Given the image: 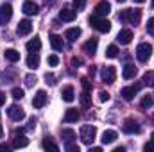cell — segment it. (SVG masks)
Here are the masks:
<instances>
[{"label":"cell","mask_w":154,"mask_h":152,"mask_svg":"<svg viewBox=\"0 0 154 152\" xmlns=\"http://www.w3.org/2000/svg\"><path fill=\"white\" fill-rule=\"evenodd\" d=\"M90 25H91L95 31L102 32V34H106V32L111 31V22L106 20V18H102V16H97V14L90 16Z\"/></svg>","instance_id":"1"},{"label":"cell","mask_w":154,"mask_h":152,"mask_svg":"<svg viewBox=\"0 0 154 152\" xmlns=\"http://www.w3.org/2000/svg\"><path fill=\"white\" fill-rule=\"evenodd\" d=\"M151 56H152V45L151 43H140L138 47H136V59L140 61V63H147L149 59H151Z\"/></svg>","instance_id":"2"},{"label":"cell","mask_w":154,"mask_h":152,"mask_svg":"<svg viewBox=\"0 0 154 152\" xmlns=\"http://www.w3.org/2000/svg\"><path fill=\"white\" fill-rule=\"evenodd\" d=\"M97 136V129L95 125H82L81 127V141L86 143V145H91L93 140Z\"/></svg>","instance_id":"3"},{"label":"cell","mask_w":154,"mask_h":152,"mask_svg":"<svg viewBox=\"0 0 154 152\" xmlns=\"http://www.w3.org/2000/svg\"><path fill=\"white\" fill-rule=\"evenodd\" d=\"M142 86H143V82H136V84H133V86H125V88H122L120 90V95H122V99L124 100H133L134 99V95L142 90Z\"/></svg>","instance_id":"4"},{"label":"cell","mask_w":154,"mask_h":152,"mask_svg":"<svg viewBox=\"0 0 154 152\" xmlns=\"http://www.w3.org/2000/svg\"><path fill=\"white\" fill-rule=\"evenodd\" d=\"M29 145V140L23 136V129H14L13 132V147L14 149H23Z\"/></svg>","instance_id":"5"},{"label":"cell","mask_w":154,"mask_h":152,"mask_svg":"<svg viewBox=\"0 0 154 152\" xmlns=\"http://www.w3.org/2000/svg\"><path fill=\"white\" fill-rule=\"evenodd\" d=\"M100 77H102V82L113 84L116 81V68L115 66H104L102 72H100Z\"/></svg>","instance_id":"6"},{"label":"cell","mask_w":154,"mask_h":152,"mask_svg":"<svg viewBox=\"0 0 154 152\" xmlns=\"http://www.w3.org/2000/svg\"><path fill=\"white\" fill-rule=\"evenodd\" d=\"M7 114H9V118H11V120H14V122H20V120H23V118H25V111H23L18 104L9 106V108H7Z\"/></svg>","instance_id":"7"},{"label":"cell","mask_w":154,"mask_h":152,"mask_svg":"<svg viewBox=\"0 0 154 152\" xmlns=\"http://www.w3.org/2000/svg\"><path fill=\"white\" fill-rule=\"evenodd\" d=\"M122 131L125 134H136V132H140V125H138V122L134 118H127L122 123Z\"/></svg>","instance_id":"8"},{"label":"cell","mask_w":154,"mask_h":152,"mask_svg":"<svg viewBox=\"0 0 154 152\" xmlns=\"http://www.w3.org/2000/svg\"><path fill=\"white\" fill-rule=\"evenodd\" d=\"M11 18H13V5L11 4L0 5V25H7Z\"/></svg>","instance_id":"9"},{"label":"cell","mask_w":154,"mask_h":152,"mask_svg":"<svg viewBox=\"0 0 154 152\" xmlns=\"http://www.w3.org/2000/svg\"><path fill=\"white\" fill-rule=\"evenodd\" d=\"M77 16V11L72 7V5H63V9L59 11V18L63 22H74Z\"/></svg>","instance_id":"10"},{"label":"cell","mask_w":154,"mask_h":152,"mask_svg":"<svg viewBox=\"0 0 154 152\" xmlns=\"http://www.w3.org/2000/svg\"><path fill=\"white\" fill-rule=\"evenodd\" d=\"M109 13H111V4H109V2L102 0V2H99V4H97V7H95V14H97V16L106 18Z\"/></svg>","instance_id":"11"},{"label":"cell","mask_w":154,"mask_h":152,"mask_svg":"<svg viewBox=\"0 0 154 152\" xmlns=\"http://www.w3.org/2000/svg\"><path fill=\"white\" fill-rule=\"evenodd\" d=\"M16 32H18V36H27V34H31V32H32V23H31V20H20V23H18V27H16Z\"/></svg>","instance_id":"12"},{"label":"cell","mask_w":154,"mask_h":152,"mask_svg":"<svg viewBox=\"0 0 154 152\" xmlns=\"http://www.w3.org/2000/svg\"><path fill=\"white\" fill-rule=\"evenodd\" d=\"M45 104H47V93H45V90H38L36 95H34V99H32V106L36 109H41Z\"/></svg>","instance_id":"13"},{"label":"cell","mask_w":154,"mask_h":152,"mask_svg":"<svg viewBox=\"0 0 154 152\" xmlns=\"http://www.w3.org/2000/svg\"><path fill=\"white\" fill-rule=\"evenodd\" d=\"M140 20H142V11L140 9H127V23L136 27L140 23Z\"/></svg>","instance_id":"14"},{"label":"cell","mask_w":154,"mask_h":152,"mask_svg":"<svg viewBox=\"0 0 154 152\" xmlns=\"http://www.w3.org/2000/svg\"><path fill=\"white\" fill-rule=\"evenodd\" d=\"M116 41H118L120 45H129V43L133 41V31H131V29H122V31L118 32V36H116Z\"/></svg>","instance_id":"15"},{"label":"cell","mask_w":154,"mask_h":152,"mask_svg":"<svg viewBox=\"0 0 154 152\" xmlns=\"http://www.w3.org/2000/svg\"><path fill=\"white\" fill-rule=\"evenodd\" d=\"M23 13H25L27 16H34V14H38L39 13L38 4L32 2V0H25V2H23Z\"/></svg>","instance_id":"16"},{"label":"cell","mask_w":154,"mask_h":152,"mask_svg":"<svg viewBox=\"0 0 154 152\" xmlns=\"http://www.w3.org/2000/svg\"><path fill=\"white\" fill-rule=\"evenodd\" d=\"M97 47H99V39H97V38H90L84 45H82V48H84V52H86L88 56H95Z\"/></svg>","instance_id":"17"},{"label":"cell","mask_w":154,"mask_h":152,"mask_svg":"<svg viewBox=\"0 0 154 152\" xmlns=\"http://www.w3.org/2000/svg\"><path fill=\"white\" fill-rule=\"evenodd\" d=\"M50 47H52V48H54L56 52L63 50V48H65V41H63V36L52 34V36H50Z\"/></svg>","instance_id":"18"},{"label":"cell","mask_w":154,"mask_h":152,"mask_svg":"<svg viewBox=\"0 0 154 152\" xmlns=\"http://www.w3.org/2000/svg\"><path fill=\"white\" fill-rule=\"evenodd\" d=\"M61 97H63V100L65 102H74L75 100V91H74V88L72 86H65L63 88V91H61Z\"/></svg>","instance_id":"19"},{"label":"cell","mask_w":154,"mask_h":152,"mask_svg":"<svg viewBox=\"0 0 154 152\" xmlns=\"http://www.w3.org/2000/svg\"><path fill=\"white\" fill-rule=\"evenodd\" d=\"M27 66H29L31 70H36L39 66V54L38 52H31V54L27 56Z\"/></svg>","instance_id":"20"},{"label":"cell","mask_w":154,"mask_h":152,"mask_svg":"<svg viewBox=\"0 0 154 152\" xmlns=\"http://www.w3.org/2000/svg\"><path fill=\"white\" fill-rule=\"evenodd\" d=\"M79 118H81V113H79L77 109H74V108L66 109V113H65V122H66V123H74Z\"/></svg>","instance_id":"21"},{"label":"cell","mask_w":154,"mask_h":152,"mask_svg":"<svg viewBox=\"0 0 154 152\" xmlns=\"http://www.w3.org/2000/svg\"><path fill=\"white\" fill-rule=\"evenodd\" d=\"M116 138H118L116 131H111V129H109V131H104V132H102V138H100V140H102V143H104V145H109V143H113V141H115Z\"/></svg>","instance_id":"22"},{"label":"cell","mask_w":154,"mask_h":152,"mask_svg":"<svg viewBox=\"0 0 154 152\" xmlns=\"http://www.w3.org/2000/svg\"><path fill=\"white\" fill-rule=\"evenodd\" d=\"M79 36H81V29H79V27H70V29H66V32H65V38L68 39L70 43H74Z\"/></svg>","instance_id":"23"},{"label":"cell","mask_w":154,"mask_h":152,"mask_svg":"<svg viewBox=\"0 0 154 152\" xmlns=\"http://www.w3.org/2000/svg\"><path fill=\"white\" fill-rule=\"evenodd\" d=\"M4 56H5V59H7L9 63H16V61H20V52L14 50V48H7V50L4 52Z\"/></svg>","instance_id":"24"},{"label":"cell","mask_w":154,"mask_h":152,"mask_svg":"<svg viewBox=\"0 0 154 152\" xmlns=\"http://www.w3.org/2000/svg\"><path fill=\"white\" fill-rule=\"evenodd\" d=\"M25 47H27V50H29V52H39V48H41V39L34 36L31 41H27V45H25Z\"/></svg>","instance_id":"25"},{"label":"cell","mask_w":154,"mask_h":152,"mask_svg":"<svg viewBox=\"0 0 154 152\" xmlns=\"http://www.w3.org/2000/svg\"><path fill=\"white\" fill-rule=\"evenodd\" d=\"M134 75H136V66L134 65H125L124 70H122V77L124 79H133Z\"/></svg>","instance_id":"26"},{"label":"cell","mask_w":154,"mask_h":152,"mask_svg":"<svg viewBox=\"0 0 154 152\" xmlns=\"http://www.w3.org/2000/svg\"><path fill=\"white\" fill-rule=\"evenodd\" d=\"M41 147H43L45 150H54V152L59 150V147H57V145H56V143H54V141H52V140L48 138V136H47V138H45V140L41 141Z\"/></svg>","instance_id":"27"},{"label":"cell","mask_w":154,"mask_h":152,"mask_svg":"<svg viewBox=\"0 0 154 152\" xmlns=\"http://www.w3.org/2000/svg\"><path fill=\"white\" fill-rule=\"evenodd\" d=\"M61 136H63V140L66 141V145L75 140V132H74L72 129H63V131H61Z\"/></svg>","instance_id":"28"},{"label":"cell","mask_w":154,"mask_h":152,"mask_svg":"<svg viewBox=\"0 0 154 152\" xmlns=\"http://www.w3.org/2000/svg\"><path fill=\"white\" fill-rule=\"evenodd\" d=\"M142 81H143V84H145V86H151V88H154V70L145 72V74H143V77H142Z\"/></svg>","instance_id":"29"},{"label":"cell","mask_w":154,"mask_h":152,"mask_svg":"<svg viewBox=\"0 0 154 152\" xmlns=\"http://www.w3.org/2000/svg\"><path fill=\"white\" fill-rule=\"evenodd\" d=\"M81 106L84 109H88L91 106V95H90V91H82V95H81Z\"/></svg>","instance_id":"30"},{"label":"cell","mask_w":154,"mask_h":152,"mask_svg":"<svg viewBox=\"0 0 154 152\" xmlns=\"http://www.w3.org/2000/svg\"><path fill=\"white\" fill-rule=\"evenodd\" d=\"M154 106V97L152 95H145L142 99V109H151Z\"/></svg>","instance_id":"31"},{"label":"cell","mask_w":154,"mask_h":152,"mask_svg":"<svg viewBox=\"0 0 154 152\" xmlns=\"http://www.w3.org/2000/svg\"><path fill=\"white\" fill-rule=\"evenodd\" d=\"M106 57H109V59L118 57V47H116V45H109V47L106 48Z\"/></svg>","instance_id":"32"},{"label":"cell","mask_w":154,"mask_h":152,"mask_svg":"<svg viewBox=\"0 0 154 152\" xmlns=\"http://www.w3.org/2000/svg\"><path fill=\"white\" fill-rule=\"evenodd\" d=\"M23 95H25V93H23L22 88H13V90H11V97H13L14 100H22Z\"/></svg>","instance_id":"33"},{"label":"cell","mask_w":154,"mask_h":152,"mask_svg":"<svg viewBox=\"0 0 154 152\" xmlns=\"http://www.w3.org/2000/svg\"><path fill=\"white\" fill-rule=\"evenodd\" d=\"M81 84H82V90L84 91H91V81L88 77H82L81 79Z\"/></svg>","instance_id":"34"},{"label":"cell","mask_w":154,"mask_h":152,"mask_svg":"<svg viewBox=\"0 0 154 152\" xmlns=\"http://www.w3.org/2000/svg\"><path fill=\"white\" fill-rule=\"evenodd\" d=\"M47 63H48L50 66H57V65H59V57H57L56 54H52V56H48V59H47Z\"/></svg>","instance_id":"35"},{"label":"cell","mask_w":154,"mask_h":152,"mask_svg":"<svg viewBox=\"0 0 154 152\" xmlns=\"http://www.w3.org/2000/svg\"><path fill=\"white\" fill-rule=\"evenodd\" d=\"M84 5H86V0H74V5H72V7H74L75 11H82Z\"/></svg>","instance_id":"36"},{"label":"cell","mask_w":154,"mask_h":152,"mask_svg":"<svg viewBox=\"0 0 154 152\" xmlns=\"http://www.w3.org/2000/svg\"><path fill=\"white\" fill-rule=\"evenodd\" d=\"M109 99H111V97H109L108 91H99V100H100V102H108Z\"/></svg>","instance_id":"37"},{"label":"cell","mask_w":154,"mask_h":152,"mask_svg":"<svg viewBox=\"0 0 154 152\" xmlns=\"http://www.w3.org/2000/svg\"><path fill=\"white\" fill-rule=\"evenodd\" d=\"M45 82H47L48 86H54V84H56V77L52 75V74H47V75H45Z\"/></svg>","instance_id":"38"},{"label":"cell","mask_w":154,"mask_h":152,"mask_svg":"<svg viewBox=\"0 0 154 152\" xmlns=\"http://www.w3.org/2000/svg\"><path fill=\"white\" fill-rule=\"evenodd\" d=\"M147 32H149L151 36H154V16L147 22Z\"/></svg>","instance_id":"39"},{"label":"cell","mask_w":154,"mask_h":152,"mask_svg":"<svg viewBox=\"0 0 154 152\" xmlns=\"http://www.w3.org/2000/svg\"><path fill=\"white\" fill-rule=\"evenodd\" d=\"M143 152H154V141H147L145 145H143Z\"/></svg>","instance_id":"40"},{"label":"cell","mask_w":154,"mask_h":152,"mask_svg":"<svg viewBox=\"0 0 154 152\" xmlns=\"http://www.w3.org/2000/svg\"><path fill=\"white\" fill-rule=\"evenodd\" d=\"M25 84H27V86L36 84V77H34V75H27V77H25Z\"/></svg>","instance_id":"41"},{"label":"cell","mask_w":154,"mask_h":152,"mask_svg":"<svg viewBox=\"0 0 154 152\" xmlns=\"http://www.w3.org/2000/svg\"><path fill=\"white\" fill-rule=\"evenodd\" d=\"M81 65H82V59L81 57H72V66L74 68H79Z\"/></svg>","instance_id":"42"},{"label":"cell","mask_w":154,"mask_h":152,"mask_svg":"<svg viewBox=\"0 0 154 152\" xmlns=\"http://www.w3.org/2000/svg\"><path fill=\"white\" fill-rule=\"evenodd\" d=\"M118 20L127 23V9H125V11H122V13H118Z\"/></svg>","instance_id":"43"},{"label":"cell","mask_w":154,"mask_h":152,"mask_svg":"<svg viewBox=\"0 0 154 152\" xmlns=\"http://www.w3.org/2000/svg\"><path fill=\"white\" fill-rule=\"evenodd\" d=\"M27 129H29V131L36 129V118H34V116H32V118H29V125H27Z\"/></svg>","instance_id":"44"},{"label":"cell","mask_w":154,"mask_h":152,"mask_svg":"<svg viewBox=\"0 0 154 152\" xmlns=\"http://www.w3.org/2000/svg\"><path fill=\"white\" fill-rule=\"evenodd\" d=\"M66 149H68L70 152H79V147L74 145V143H68V145H66Z\"/></svg>","instance_id":"45"},{"label":"cell","mask_w":154,"mask_h":152,"mask_svg":"<svg viewBox=\"0 0 154 152\" xmlns=\"http://www.w3.org/2000/svg\"><path fill=\"white\" fill-rule=\"evenodd\" d=\"M4 104H5V93L0 91V106H4Z\"/></svg>","instance_id":"46"},{"label":"cell","mask_w":154,"mask_h":152,"mask_svg":"<svg viewBox=\"0 0 154 152\" xmlns=\"http://www.w3.org/2000/svg\"><path fill=\"white\" fill-rule=\"evenodd\" d=\"M95 72H97V68H95V66H90V70H88L90 77H93V75H95Z\"/></svg>","instance_id":"47"},{"label":"cell","mask_w":154,"mask_h":152,"mask_svg":"<svg viewBox=\"0 0 154 152\" xmlns=\"http://www.w3.org/2000/svg\"><path fill=\"white\" fill-rule=\"evenodd\" d=\"M9 149H11L9 145H5V143H0V150H2V152H4V150L7 152V150H9Z\"/></svg>","instance_id":"48"},{"label":"cell","mask_w":154,"mask_h":152,"mask_svg":"<svg viewBox=\"0 0 154 152\" xmlns=\"http://www.w3.org/2000/svg\"><path fill=\"white\" fill-rule=\"evenodd\" d=\"M90 152H102L100 147H90Z\"/></svg>","instance_id":"49"},{"label":"cell","mask_w":154,"mask_h":152,"mask_svg":"<svg viewBox=\"0 0 154 152\" xmlns=\"http://www.w3.org/2000/svg\"><path fill=\"white\" fill-rule=\"evenodd\" d=\"M124 150H125L124 147H116V149H115V150H113V152H124Z\"/></svg>","instance_id":"50"},{"label":"cell","mask_w":154,"mask_h":152,"mask_svg":"<svg viewBox=\"0 0 154 152\" xmlns=\"http://www.w3.org/2000/svg\"><path fill=\"white\" fill-rule=\"evenodd\" d=\"M54 2H56V0H45V4H47V5H52Z\"/></svg>","instance_id":"51"},{"label":"cell","mask_w":154,"mask_h":152,"mask_svg":"<svg viewBox=\"0 0 154 152\" xmlns=\"http://www.w3.org/2000/svg\"><path fill=\"white\" fill-rule=\"evenodd\" d=\"M0 138H4V129H2V125H0Z\"/></svg>","instance_id":"52"},{"label":"cell","mask_w":154,"mask_h":152,"mask_svg":"<svg viewBox=\"0 0 154 152\" xmlns=\"http://www.w3.org/2000/svg\"><path fill=\"white\" fill-rule=\"evenodd\" d=\"M145 0H134V4H143Z\"/></svg>","instance_id":"53"},{"label":"cell","mask_w":154,"mask_h":152,"mask_svg":"<svg viewBox=\"0 0 154 152\" xmlns=\"http://www.w3.org/2000/svg\"><path fill=\"white\" fill-rule=\"evenodd\" d=\"M151 140H152V141H154V132H152V134H151Z\"/></svg>","instance_id":"54"},{"label":"cell","mask_w":154,"mask_h":152,"mask_svg":"<svg viewBox=\"0 0 154 152\" xmlns=\"http://www.w3.org/2000/svg\"><path fill=\"white\" fill-rule=\"evenodd\" d=\"M151 7H152V9H154V0H152V2H151Z\"/></svg>","instance_id":"55"},{"label":"cell","mask_w":154,"mask_h":152,"mask_svg":"<svg viewBox=\"0 0 154 152\" xmlns=\"http://www.w3.org/2000/svg\"><path fill=\"white\" fill-rule=\"evenodd\" d=\"M116 2H120V4H122V2H125V0H116Z\"/></svg>","instance_id":"56"}]
</instances>
